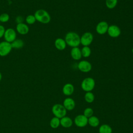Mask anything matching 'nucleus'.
Here are the masks:
<instances>
[{"instance_id": "obj_1", "label": "nucleus", "mask_w": 133, "mask_h": 133, "mask_svg": "<svg viewBox=\"0 0 133 133\" xmlns=\"http://www.w3.org/2000/svg\"><path fill=\"white\" fill-rule=\"evenodd\" d=\"M80 37L77 33L74 32H69L66 34L64 40L66 45L73 48L78 47L80 45Z\"/></svg>"}, {"instance_id": "obj_2", "label": "nucleus", "mask_w": 133, "mask_h": 133, "mask_svg": "<svg viewBox=\"0 0 133 133\" xmlns=\"http://www.w3.org/2000/svg\"><path fill=\"white\" fill-rule=\"evenodd\" d=\"M34 15L36 20L43 24H47L51 20V17L49 14L46 10L43 9L37 10Z\"/></svg>"}, {"instance_id": "obj_3", "label": "nucleus", "mask_w": 133, "mask_h": 133, "mask_svg": "<svg viewBox=\"0 0 133 133\" xmlns=\"http://www.w3.org/2000/svg\"><path fill=\"white\" fill-rule=\"evenodd\" d=\"M52 112L55 117L61 118L65 116L66 114V110L63 105L60 104H55L52 107Z\"/></svg>"}, {"instance_id": "obj_4", "label": "nucleus", "mask_w": 133, "mask_h": 133, "mask_svg": "<svg viewBox=\"0 0 133 133\" xmlns=\"http://www.w3.org/2000/svg\"><path fill=\"white\" fill-rule=\"evenodd\" d=\"M95 81L92 77H86L84 78L81 83L82 89L86 92L91 91L95 87Z\"/></svg>"}, {"instance_id": "obj_5", "label": "nucleus", "mask_w": 133, "mask_h": 133, "mask_svg": "<svg viewBox=\"0 0 133 133\" xmlns=\"http://www.w3.org/2000/svg\"><path fill=\"white\" fill-rule=\"evenodd\" d=\"M12 49L10 43L5 41L0 42V56H6L10 52Z\"/></svg>"}, {"instance_id": "obj_6", "label": "nucleus", "mask_w": 133, "mask_h": 133, "mask_svg": "<svg viewBox=\"0 0 133 133\" xmlns=\"http://www.w3.org/2000/svg\"><path fill=\"white\" fill-rule=\"evenodd\" d=\"M94 36L90 32H87L84 33L80 37L81 44L83 46H88L93 41Z\"/></svg>"}, {"instance_id": "obj_7", "label": "nucleus", "mask_w": 133, "mask_h": 133, "mask_svg": "<svg viewBox=\"0 0 133 133\" xmlns=\"http://www.w3.org/2000/svg\"><path fill=\"white\" fill-rule=\"evenodd\" d=\"M4 38L5 41L9 43H12L17 38L16 31L12 28H8L6 29Z\"/></svg>"}, {"instance_id": "obj_8", "label": "nucleus", "mask_w": 133, "mask_h": 133, "mask_svg": "<svg viewBox=\"0 0 133 133\" xmlns=\"http://www.w3.org/2000/svg\"><path fill=\"white\" fill-rule=\"evenodd\" d=\"M107 33L110 37L112 38H116L120 35L121 31L117 25L112 24L109 26Z\"/></svg>"}, {"instance_id": "obj_9", "label": "nucleus", "mask_w": 133, "mask_h": 133, "mask_svg": "<svg viewBox=\"0 0 133 133\" xmlns=\"http://www.w3.org/2000/svg\"><path fill=\"white\" fill-rule=\"evenodd\" d=\"M77 68L82 72L87 73L91 71L92 69L91 64L86 60H82L77 64Z\"/></svg>"}, {"instance_id": "obj_10", "label": "nucleus", "mask_w": 133, "mask_h": 133, "mask_svg": "<svg viewBox=\"0 0 133 133\" xmlns=\"http://www.w3.org/2000/svg\"><path fill=\"white\" fill-rule=\"evenodd\" d=\"M109 25L108 23L105 21H102L99 22L96 27V31L97 33L100 35L104 34L107 32Z\"/></svg>"}, {"instance_id": "obj_11", "label": "nucleus", "mask_w": 133, "mask_h": 133, "mask_svg": "<svg viewBox=\"0 0 133 133\" xmlns=\"http://www.w3.org/2000/svg\"><path fill=\"white\" fill-rule=\"evenodd\" d=\"M75 124L79 127H83L88 123V118L84 115H78L74 119Z\"/></svg>"}, {"instance_id": "obj_12", "label": "nucleus", "mask_w": 133, "mask_h": 133, "mask_svg": "<svg viewBox=\"0 0 133 133\" xmlns=\"http://www.w3.org/2000/svg\"><path fill=\"white\" fill-rule=\"evenodd\" d=\"M16 31L21 35H25L29 32V27L24 23L17 24Z\"/></svg>"}, {"instance_id": "obj_13", "label": "nucleus", "mask_w": 133, "mask_h": 133, "mask_svg": "<svg viewBox=\"0 0 133 133\" xmlns=\"http://www.w3.org/2000/svg\"><path fill=\"white\" fill-rule=\"evenodd\" d=\"M55 46L59 50H64L66 46V44L65 40L62 38H57L55 41Z\"/></svg>"}, {"instance_id": "obj_14", "label": "nucleus", "mask_w": 133, "mask_h": 133, "mask_svg": "<svg viewBox=\"0 0 133 133\" xmlns=\"http://www.w3.org/2000/svg\"><path fill=\"white\" fill-rule=\"evenodd\" d=\"M71 56L75 60L81 59L82 57L81 49L78 47H73L71 50Z\"/></svg>"}, {"instance_id": "obj_15", "label": "nucleus", "mask_w": 133, "mask_h": 133, "mask_svg": "<svg viewBox=\"0 0 133 133\" xmlns=\"http://www.w3.org/2000/svg\"><path fill=\"white\" fill-rule=\"evenodd\" d=\"M63 105L64 107L66 110H72L75 108V103L72 98H67L64 99Z\"/></svg>"}, {"instance_id": "obj_16", "label": "nucleus", "mask_w": 133, "mask_h": 133, "mask_svg": "<svg viewBox=\"0 0 133 133\" xmlns=\"http://www.w3.org/2000/svg\"><path fill=\"white\" fill-rule=\"evenodd\" d=\"M74 88L73 85L71 83L65 84L62 88V92L66 96H70L74 92Z\"/></svg>"}, {"instance_id": "obj_17", "label": "nucleus", "mask_w": 133, "mask_h": 133, "mask_svg": "<svg viewBox=\"0 0 133 133\" xmlns=\"http://www.w3.org/2000/svg\"><path fill=\"white\" fill-rule=\"evenodd\" d=\"M72 124L73 122L72 119L69 117L65 116L60 119V125L63 127H70L72 125Z\"/></svg>"}, {"instance_id": "obj_18", "label": "nucleus", "mask_w": 133, "mask_h": 133, "mask_svg": "<svg viewBox=\"0 0 133 133\" xmlns=\"http://www.w3.org/2000/svg\"><path fill=\"white\" fill-rule=\"evenodd\" d=\"M24 42L20 38H16L12 43H11V45L12 48L19 49L22 48L24 46Z\"/></svg>"}, {"instance_id": "obj_19", "label": "nucleus", "mask_w": 133, "mask_h": 133, "mask_svg": "<svg viewBox=\"0 0 133 133\" xmlns=\"http://www.w3.org/2000/svg\"><path fill=\"white\" fill-rule=\"evenodd\" d=\"M88 123L92 127H95L98 126L99 124V120L95 116H91L88 118Z\"/></svg>"}, {"instance_id": "obj_20", "label": "nucleus", "mask_w": 133, "mask_h": 133, "mask_svg": "<svg viewBox=\"0 0 133 133\" xmlns=\"http://www.w3.org/2000/svg\"><path fill=\"white\" fill-rule=\"evenodd\" d=\"M99 133H112V128L108 124H103L99 128Z\"/></svg>"}, {"instance_id": "obj_21", "label": "nucleus", "mask_w": 133, "mask_h": 133, "mask_svg": "<svg viewBox=\"0 0 133 133\" xmlns=\"http://www.w3.org/2000/svg\"><path fill=\"white\" fill-rule=\"evenodd\" d=\"M60 125V118L54 117L51 118V119L50 121V126L52 128H58L59 125Z\"/></svg>"}, {"instance_id": "obj_22", "label": "nucleus", "mask_w": 133, "mask_h": 133, "mask_svg": "<svg viewBox=\"0 0 133 133\" xmlns=\"http://www.w3.org/2000/svg\"><path fill=\"white\" fill-rule=\"evenodd\" d=\"M81 54L82 56L84 58H88L90 56L91 49L88 46H83L82 48Z\"/></svg>"}, {"instance_id": "obj_23", "label": "nucleus", "mask_w": 133, "mask_h": 133, "mask_svg": "<svg viewBox=\"0 0 133 133\" xmlns=\"http://www.w3.org/2000/svg\"><path fill=\"white\" fill-rule=\"evenodd\" d=\"M118 0H105V5L109 9L114 8L117 4Z\"/></svg>"}, {"instance_id": "obj_24", "label": "nucleus", "mask_w": 133, "mask_h": 133, "mask_svg": "<svg viewBox=\"0 0 133 133\" xmlns=\"http://www.w3.org/2000/svg\"><path fill=\"white\" fill-rule=\"evenodd\" d=\"M84 98L85 101L88 103L92 102L95 99L94 95L90 91L87 92L85 95Z\"/></svg>"}, {"instance_id": "obj_25", "label": "nucleus", "mask_w": 133, "mask_h": 133, "mask_svg": "<svg viewBox=\"0 0 133 133\" xmlns=\"http://www.w3.org/2000/svg\"><path fill=\"white\" fill-rule=\"evenodd\" d=\"M25 21L28 24H34L36 20L35 17L34 15H29L25 18Z\"/></svg>"}, {"instance_id": "obj_26", "label": "nucleus", "mask_w": 133, "mask_h": 133, "mask_svg": "<svg viewBox=\"0 0 133 133\" xmlns=\"http://www.w3.org/2000/svg\"><path fill=\"white\" fill-rule=\"evenodd\" d=\"M93 113H94V111L91 108H87L84 111L83 115L88 118L89 117H90L93 115Z\"/></svg>"}, {"instance_id": "obj_27", "label": "nucleus", "mask_w": 133, "mask_h": 133, "mask_svg": "<svg viewBox=\"0 0 133 133\" xmlns=\"http://www.w3.org/2000/svg\"><path fill=\"white\" fill-rule=\"evenodd\" d=\"M9 16L7 13H3L0 15V22L5 23L9 21Z\"/></svg>"}, {"instance_id": "obj_28", "label": "nucleus", "mask_w": 133, "mask_h": 133, "mask_svg": "<svg viewBox=\"0 0 133 133\" xmlns=\"http://www.w3.org/2000/svg\"><path fill=\"white\" fill-rule=\"evenodd\" d=\"M15 21H16L17 24H19V23H23L24 18L21 16H18L16 18V19H15Z\"/></svg>"}, {"instance_id": "obj_29", "label": "nucleus", "mask_w": 133, "mask_h": 133, "mask_svg": "<svg viewBox=\"0 0 133 133\" xmlns=\"http://www.w3.org/2000/svg\"><path fill=\"white\" fill-rule=\"evenodd\" d=\"M5 30L6 29L4 28V26L3 25L0 24V38L4 37Z\"/></svg>"}, {"instance_id": "obj_30", "label": "nucleus", "mask_w": 133, "mask_h": 133, "mask_svg": "<svg viewBox=\"0 0 133 133\" xmlns=\"http://www.w3.org/2000/svg\"><path fill=\"white\" fill-rule=\"evenodd\" d=\"M2 74H1V72H0V81H1V79H2Z\"/></svg>"}, {"instance_id": "obj_31", "label": "nucleus", "mask_w": 133, "mask_h": 133, "mask_svg": "<svg viewBox=\"0 0 133 133\" xmlns=\"http://www.w3.org/2000/svg\"><path fill=\"white\" fill-rule=\"evenodd\" d=\"M131 51H132V54H133V47H132V49H131Z\"/></svg>"}]
</instances>
